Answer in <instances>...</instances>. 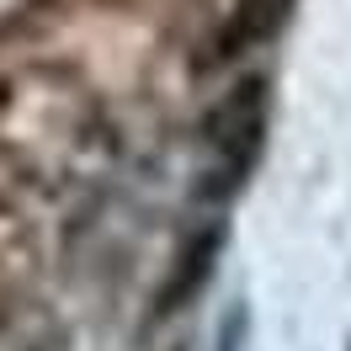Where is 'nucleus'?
Returning <instances> with one entry per match:
<instances>
[{
  "label": "nucleus",
  "instance_id": "nucleus-4",
  "mask_svg": "<svg viewBox=\"0 0 351 351\" xmlns=\"http://www.w3.org/2000/svg\"><path fill=\"white\" fill-rule=\"evenodd\" d=\"M293 0H240L234 5V22H229V38H219V59H234L245 43H261L277 27L287 22Z\"/></svg>",
  "mask_w": 351,
  "mask_h": 351
},
{
  "label": "nucleus",
  "instance_id": "nucleus-3",
  "mask_svg": "<svg viewBox=\"0 0 351 351\" xmlns=\"http://www.w3.org/2000/svg\"><path fill=\"white\" fill-rule=\"evenodd\" d=\"M219 250H223V223H208V229H197L192 240L181 245V256H176V266H171V277H165L160 298H154V319H165V314H176V308H186L192 298H197L202 282L213 277Z\"/></svg>",
  "mask_w": 351,
  "mask_h": 351
},
{
  "label": "nucleus",
  "instance_id": "nucleus-7",
  "mask_svg": "<svg viewBox=\"0 0 351 351\" xmlns=\"http://www.w3.org/2000/svg\"><path fill=\"white\" fill-rule=\"evenodd\" d=\"M22 351H69L59 335H48V341H32V346H22Z\"/></svg>",
  "mask_w": 351,
  "mask_h": 351
},
{
  "label": "nucleus",
  "instance_id": "nucleus-1",
  "mask_svg": "<svg viewBox=\"0 0 351 351\" xmlns=\"http://www.w3.org/2000/svg\"><path fill=\"white\" fill-rule=\"evenodd\" d=\"M101 107L69 69L22 64L0 75V144L27 171H69L96 149Z\"/></svg>",
  "mask_w": 351,
  "mask_h": 351
},
{
  "label": "nucleus",
  "instance_id": "nucleus-2",
  "mask_svg": "<svg viewBox=\"0 0 351 351\" xmlns=\"http://www.w3.org/2000/svg\"><path fill=\"white\" fill-rule=\"evenodd\" d=\"M266 75H245L234 90H223V101L202 117V144H208V165L192 181L197 202H229L240 192L256 160L266 149Z\"/></svg>",
  "mask_w": 351,
  "mask_h": 351
},
{
  "label": "nucleus",
  "instance_id": "nucleus-5",
  "mask_svg": "<svg viewBox=\"0 0 351 351\" xmlns=\"http://www.w3.org/2000/svg\"><path fill=\"white\" fill-rule=\"evenodd\" d=\"M32 256H38V229L22 202L0 192V266H32Z\"/></svg>",
  "mask_w": 351,
  "mask_h": 351
},
{
  "label": "nucleus",
  "instance_id": "nucleus-6",
  "mask_svg": "<svg viewBox=\"0 0 351 351\" xmlns=\"http://www.w3.org/2000/svg\"><path fill=\"white\" fill-rule=\"evenodd\" d=\"M245 335H250V304H229V314H223V325H219V351H240L245 346Z\"/></svg>",
  "mask_w": 351,
  "mask_h": 351
}]
</instances>
